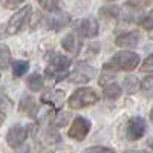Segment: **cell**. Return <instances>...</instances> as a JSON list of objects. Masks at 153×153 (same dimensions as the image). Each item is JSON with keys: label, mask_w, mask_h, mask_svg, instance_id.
Wrapping results in <instances>:
<instances>
[{"label": "cell", "mask_w": 153, "mask_h": 153, "mask_svg": "<svg viewBox=\"0 0 153 153\" xmlns=\"http://www.w3.org/2000/svg\"><path fill=\"white\" fill-rule=\"evenodd\" d=\"M28 87L31 89L32 92H37V91H42L43 86H45V80L40 74H32L31 76H28Z\"/></svg>", "instance_id": "14"}, {"label": "cell", "mask_w": 153, "mask_h": 153, "mask_svg": "<svg viewBox=\"0 0 153 153\" xmlns=\"http://www.w3.org/2000/svg\"><path fill=\"white\" fill-rule=\"evenodd\" d=\"M110 66H113L117 71H133L139 65V55L130 51H123L117 52L110 58Z\"/></svg>", "instance_id": "3"}, {"label": "cell", "mask_w": 153, "mask_h": 153, "mask_svg": "<svg viewBox=\"0 0 153 153\" xmlns=\"http://www.w3.org/2000/svg\"><path fill=\"white\" fill-rule=\"evenodd\" d=\"M20 110H22V112H26V113L31 115V117H34L35 110H37L35 100L31 98V97H23V98H22V103H20Z\"/></svg>", "instance_id": "16"}, {"label": "cell", "mask_w": 153, "mask_h": 153, "mask_svg": "<svg viewBox=\"0 0 153 153\" xmlns=\"http://www.w3.org/2000/svg\"><path fill=\"white\" fill-rule=\"evenodd\" d=\"M123 89L127 92V94H133L136 89H138V80H136V76H126L124 81H123Z\"/></svg>", "instance_id": "18"}, {"label": "cell", "mask_w": 153, "mask_h": 153, "mask_svg": "<svg viewBox=\"0 0 153 153\" xmlns=\"http://www.w3.org/2000/svg\"><path fill=\"white\" fill-rule=\"evenodd\" d=\"M37 2L40 3L42 8H45V9H48V11H57L60 0H37Z\"/></svg>", "instance_id": "23"}, {"label": "cell", "mask_w": 153, "mask_h": 153, "mask_svg": "<svg viewBox=\"0 0 153 153\" xmlns=\"http://www.w3.org/2000/svg\"><path fill=\"white\" fill-rule=\"evenodd\" d=\"M118 6H107V8H103L101 9V16L104 14H109V17H117L118 16Z\"/></svg>", "instance_id": "27"}, {"label": "cell", "mask_w": 153, "mask_h": 153, "mask_svg": "<svg viewBox=\"0 0 153 153\" xmlns=\"http://www.w3.org/2000/svg\"><path fill=\"white\" fill-rule=\"evenodd\" d=\"M74 31L84 38H94L98 35V22L92 17L80 19L74 22Z\"/></svg>", "instance_id": "5"}, {"label": "cell", "mask_w": 153, "mask_h": 153, "mask_svg": "<svg viewBox=\"0 0 153 153\" xmlns=\"http://www.w3.org/2000/svg\"><path fill=\"white\" fill-rule=\"evenodd\" d=\"M25 0H5V6L12 9V8H17L19 5H22Z\"/></svg>", "instance_id": "28"}, {"label": "cell", "mask_w": 153, "mask_h": 153, "mask_svg": "<svg viewBox=\"0 0 153 153\" xmlns=\"http://www.w3.org/2000/svg\"><path fill=\"white\" fill-rule=\"evenodd\" d=\"M61 46H63V49H65L66 52H69L72 55H76L80 52V49H81V40H78L74 34H68L61 40Z\"/></svg>", "instance_id": "11"}, {"label": "cell", "mask_w": 153, "mask_h": 153, "mask_svg": "<svg viewBox=\"0 0 153 153\" xmlns=\"http://www.w3.org/2000/svg\"><path fill=\"white\" fill-rule=\"evenodd\" d=\"M83 153H115L112 149H107V147H100V146H95V147H89L86 149Z\"/></svg>", "instance_id": "25"}, {"label": "cell", "mask_w": 153, "mask_h": 153, "mask_svg": "<svg viewBox=\"0 0 153 153\" xmlns=\"http://www.w3.org/2000/svg\"><path fill=\"white\" fill-rule=\"evenodd\" d=\"M28 138V129L25 126H12L11 129L8 130L6 133V143L12 147V149H17L20 147L23 143H25V139Z\"/></svg>", "instance_id": "7"}, {"label": "cell", "mask_w": 153, "mask_h": 153, "mask_svg": "<svg viewBox=\"0 0 153 153\" xmlns=\"http://www.w3.org/2000/svg\"><path fill=\"white\" fill-rule=\"evenodd\" d=\"M98 101V95L94 89L91 87H81L71 95V98L68 100V106L71 109H83L87 106H92Z\"/></svg>", "instance_id": "2"}, {"label": "cell", "mask_w": 153, "mask_h": 153, "mask_svg": "<svg viewBox=\"0 0 153 153\" xmlns=\"http://www.w3.org/2000/svg\"><path fill=\"white\" fill-rule=\"evenodd\" d=\"M71 58L65 57V55H54L51 60V65L45 69V75L46 78H52L55 81H61L65 80L69 75V66H71Z\"/></svg>", "instance_id": "1"}, {"label": "cell", "mask_w": 153, "mask_h": 153, "mask_svg": "<svg viewBox=\"0 0 153 153\" xmlns=\"http://www.w3.org/2000/svg\"><path fill=\"white\" fill-rule=\"evenodd\" d=\"M95 69L84 65V63H78L75 68V71L71 74V81L72 83H87L94 78Z\"/></svg>", "instance_id": "10"}, {"label": "cell", "mask_w": 153, "mask_h": 153, "mask_svg": "<svg viewBox=\"0 0 153 153\" xmlns=\"http://www.w3.org/2000/svg\"><path fill=\"white\" fill-rule=\"evenodd\" d=\"M115 74H117V69H115L113 66H110L109 63L104 66L103 72H101V78H100V84H106L107 80H112L115 78Z\"/></svg>", "instance_id": "19"}, {"label": "cell", "mask_w": 153, "mask_h": 153, "mask_svg": "<svg viewBox=\"0 0 153 153\" xmlns=\"http://www.w3.org/2000/svg\"><path fill=\"white\" fill-rule=\"evenodd\" d=\"M141 92L144 97H153V76H146L141 81Z\"/></svg>", "instance_id": "20"}, {"label": "cell", "mask_w": 153, "mask_h": 153, "mask_svg": "<svg viewBox=\"0 0 153 153\" xmlns=\"http://www.w3.org/2000/svg\"><path fill=\"white\" fill-rule=\"evenodd\" d=\"M146 133V121L141 117H135L129 121L126 129V136L130 141H136V139L143 138V135Z\"/></svg>", "instance_id": "8"}, {"label": "cell", "mask_w": 153, "mask_h": 153, "mask_svg": "<svg viewBox=\"0 0 153 153\" xmlns=\"http://www.w3.org/2000/svg\"><path fill=\"white\" fill-rule=\"evenodd\" d=\"M68 120H69V115H68L66 112H60V115L57 117V120L54 121V124H55L57 127H63V126L68 123Z\"/></svg>", "instance_id": "26"}, {"label": "cell", "mask_w": 153, "mask_h": 153, "mask_svg": "<svg viewBox=\"0 0 153 153\" xmlns=\"http://www.w3.org/2000/svg\"><path fill=\"white\" fill-rule=\"evenodd\" d=\"M31 11H32L31 6H25L20 11H17L8 22L6 32L14 35V34H19L20 31H23L25 26H26V23H28V20H29V17H31Z\"/></svg>", "instance_id": "4"}, {"label": "cell", "mask_w": 153, "mask_h": 153, "mask_svg": "<svg viewBox=\"0 0 153 153\" xmlns=\"http://www.w3.org/2000/svg\"><path fill=\"white\" fill-rule=\"evenodd\" d=\"M150 146H152V147H153V141H152V143H150Z\"/></svg>", "instance_id": "31"}, {"label": "cell", "mask_w": 153, "mask_h": 153, "mask_svg": "<svg viewBox=\"0 0 153 153\" xmlns=\"http://www.w3.org/2000/svg\"><path fill=\"white\" fill-rule=\"evenodd\" d=\"M121 87L117 84V83H112V84H107L104 87V98L109 100V101H113V100H118L121 97Z\"/></svg>", "instance_id": "15"}, {"label": "cell", "mask_w": 153, "mask_h": 153, "mask_svg": "<svg viewBox=\"0 0 153 153\" xmlns=\"http://www.w3.org/2000/svg\"><path fill=\"white\" fill-rule=\"evenodd\" d=\"M89 130H91V121L83 118V117H76L71 126V129L68 132L69 138L76 139V141H83V139L87 136Z\"/></svg>", "instance_id": "6"}, {"label": "cell", "mask_w": 153, "mask_h": 153, "mask_svg": "<svg viewBox=\"0 0 153 153\" xmlns=\"http://www.w3.org/2000/svg\"><path fill=\"white\" fill-rule=\"evenodd\" d=\"M63 100H65V92L63 91H48L42 95V101L46 104L54 106L55 109H58L63 104Z\"/></svg>", "instance_id": "12"}, {"label": "cell", "mask_w": 153, "mask_h": 153, "mask_svg": "<svg viewBox=\"0 0 153 153\" xmlns=\"http://www.w3.org/2000/svg\"><path fill=\"white\" fill-rule=\"evenodd\" d=\"M9 60H11L9 49H8L6 45H2V48H0V66H2V69H6L8 68Z\"/></svg>", "instance_id": "21"}, {"label": "cell", "mask_w": 153, "mask_h": 153, "mask_svg": "<svg viewBox=\"0 0 153 153\" xmlns=\"http://www.w3.org/2000/svg\"><path fill=\"white\" fill-rule=\"evenodd\" d=\"M29 69V63L28 61H23V60H17L12 63V75L14 76H22L28 72Z\"/></svg>", "instance_id": "17"}, {"label": "cell", "mask_w": 153, "mask_h": 153, "mask_svg": "<svg viewBox=\"0 0 153 153\" xmlns=\"http://www.w3.org/2000/svg\"><path fill=\"white\" fill-rule=\"evenodd\" d=\"M150 120H152V121H153V109H152V110H150Z\"/></svg>", "instance_id": "30"}, {"label": "cell", "mask_w": 153, "mask_h": 153, "mask_svg": "<svg viewBox=\"0 0 153 153\" xmlns=\"http://www.w3.org/2000/svg\"><path fill=\"white\" fill-rule=\"evenodd\" d=\"M139 42V32L138 31H130L120 35L117 38V45L120 48H135Z\"/></svg>", "instance_id": "13"}, {"label": "cell", "mask_w": 153, "mask_h": 153, "mask_svg": "<svg viewBox=\"0 0 153 153\" xmlns=\"http://www.w3.org/2000/svg\"><path fill=\"white\" fill-rule=\"evenodd\" d=\"M69 23H71V16L68 12H63V11H52V14H49L46 17V26L49 29H54V31L63 29Z\"/></svg>", "instance_id": "9"}, {"label": "cell", "mask_w": 153, "mask_h": 153, "mask_svg": "<svg viewBox=\"0 0 153 153\" xmlns=\"http://www.w3.org/2000/svg\"><path fill=\"white\" fill-rule=\"evenodd\" d=\"M130 153H147V152H143V150H138V152H130Z\"/></svg>", "instance_id": "29"}, {"label": "cell", "mask_w": 153, "mask_h": 153, "mask_svg": "<svg viewBox=\"0 0 153 153\" xmlns=\"http://www.w3.org/2000/svg\"><path fill=\"white\" fill-rule=\"evenodd\" d=\"M107 2H115V0H107Z\"/></svg>", "instance_id": "32"}, {"label": "cell", "mask_w": 153, "mask_h": 153, "mask_svg": "<svg viewBox=\"0 0 153 153\" xmlns=\"http://www.w3.org/2000/svg\"><path fill=\"white\" fill-rule=\"evenodd\" d=\"M143 26L149 32V35L153 38V9L149 12V14L146 16V19L143 20Z\"/></svg>", "instance_id": "22"}, {"label": "cell", "mask_w": 153, "mask_h": 153, "mask_svg": "<svg viewBox=\"0 0 153 153\" xmlns=\"http://www.w3.org/2000/svg\"><path fill=\"white\" fill-rule=\"evenodd\" d=\"M139 69H141V72H144V74H152L153 72V54L144 60V63L141 65Z\"/></svg>", "instance_id": "24"}]
</instances>
